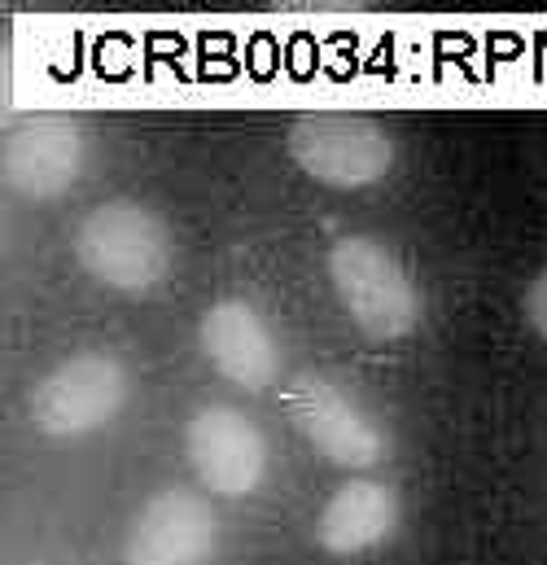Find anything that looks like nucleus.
I'll return each mask as SVG.
<instances>
[{"mask_svg": "<svg viewBox=\"0 0 547 565\" xmlns=\"http://www.w3.org/2000/svg\"><path fill=\"white\" fill-rule=\"evenodd\" d=\"M197 347L211 360V369L242 391H268L285 369L268 316L246 298H219L197 320Z\"/></svg>", "mask_w": 547, "mask_h": 565, "instance_id": "9", "label": "nucleus"}, {"mask_svg": "<svg viewBox=\"0 0 547 565\" xmlns=\"http://www.w3.org/2000/svg\"><path fill=\"white\" fill-rule=\"evenodd\" d=\"M184 456L202 491L246 500L268 482V434L233 404H206L184 425Z\"/></svg>", "mask_w": 547, "mask_h": 565, "instance_id": "5", "label": "nucleus"}, {"mask_svg": "<svg viewBox=\"0 0 547 565\" xmlns=\"http://www.w3.org/2000/svg\"><path fill=\"white\" fill-rule=\"evenodd\" d=\"M88 167V132L75 115L22 119L0 149V175L9 193L26 202H57Z\"/></svg>", "mask_w": 547, "mask_h": 565, "instance_id": "7", "label": "nucleus"}, {"mask_svg": "<svg viewBox=\"0 0 547 565\" xmlns=\"http://www.w3.org/2000/svg\"><path fill=\"white\" fill-rule=\"evenodd\" d=\"M522 311H526V324L547 342V268L526 285V294H522Z\"/></svg>", "mask_w": 547, "mask_h": 565, "instance_id": "11", "label": "nucleus"}, {"mask_svg": "<svg viewBox=\"0 0 547 565\" xmlns=\"http://www.w3.org/2000/svg\"><path fill=\"white\" fill-rule=\"evenodd\" d=\"M404 522V500L395 487L377 482V478H351L342 482L320 518H315V544L329 553V557H360V553H373L382 548Z\"/></svg>", "mask_w": 547, "mask_h": 565, "instance_id": "10", "label": "nucleus"}, {"mask_svg": "<svg viewBox=\"0 0 547 565\" xmlns=\"http://www.w3.org/2000/svg\"><path fill=\"white\" fill-rule=\"evenodd\" d=\"M285 149L315 184L329 189H373L390 175L399 145L373 119V115H346V110H315L293 119L285 132Z\"/></svg>", "mask_w": 547, "mask_h": 565, "instance_id": "4", "label": "nucleus"}, {"mask_svg": "<svg viewBox=\"0 0 547 565\" xmlns=\"http://www.w3.org/2000/svg\"><path fill=\"white\" fill-rule=\"evenodd\" d=\"M219 548V518L206 495L189 487L153 491L128 526L124 565H211Z\"/></svg>", "mask_w": 547, "mask_h": 565, "instance_id": "8", "label": "nucleus"}, {"mask_svg": "<svg viewBox=\"0 0 547 565\" xmlns=\"http://www.w3.org/2000/svg\"><path fill=\"white\" fill-rule=\"evenodd\" d=\"M324 273L346 320L368 342H404L420 329V289L386 242L364 233L337 237L324 255Z\"/></svg>", "mask_w": 547, "mask_h": 565, "instance_id": "2", "label": "nucleus"}, {"mask_svg": "<svg viewBox=\"0 0 547 565\" xmlns=\"http://www.w3.org/2000/svg\"><path fill=\"white\" fill-rule=\"evenodd\" d=\"M75 264L124 298H144L171 277L175 242L158 211L132 198H115L93 206L75 228Z\"/></svg>", "mask_w": 547, "mask_h": 565, "instance_id": "1", "label": "nucleus"}, {"mask_svg": "<svg viewBox=\"0 0 547 565\" xmlns=\"http://www.w3.org/2000/svg\"><path fill=\"white\" fill-rule=\"evenodd\" d=\"M128 395H132V373L119 355L79 351L31 386L26 417L44 438H88L101 434L128 408Z\"/></svg>", "mask_w": 547, "mask_h": 565, "instance_id": "3", "label": "nucleus"}, {"mask_svg": "<svg viewBox=\"0 0 547 565\" xmlns=\"http://www.w3.org/2000/svg\"><path fill=\"white\" fill-rule=\"evenodd\" d=\"M285 413L302 429V438L315 447V456H324L337 469H373L386 460V429L377 425L373 413H364L342 386H333L320 373H298L289 395H285Z\"/></svg>", "mask_w": 547, "mask_h": 565, "instance_id": "6", "label": "nucleus"}]
</instances>
